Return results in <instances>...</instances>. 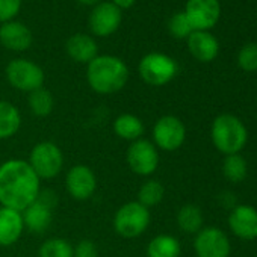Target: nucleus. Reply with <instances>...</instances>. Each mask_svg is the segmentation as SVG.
Here are the masks:
<instances>
[{
  "label": "nucleus",
  "mask_w": 257,
  "mask_h": 257,
  "mask_svg": "<svg viewBox=\"0 0 257 257\" xmlns=\"http://www.w3.org/2000/svg\"><path fill=\"white\" fill-rule=\"evenodd\" d=\"M41 192V180L29 162L13 158L0 164V206L23 212Z\"/></svg>",
  "instance_id": "nucleus-1"
},
{
  "label": "nucleus",
  "mask_w": 257,
  "mask_h": 257,
  "mask_svg": "<svg viewBox=\"0 0 257 257\" xmlns=\"http://www.w3.org/2000/svg\"><path fill=\"white\" fill-rule=\"evenodd\" d=\"M127 64L115 55H98L86 65V82L100 95L119 92L128 82Z\"/></svg>",
  "instance_id": "nucleus-2"
},
{
  "label": "nucleus",
  "mask_w": 257,
  "mask_h": 257,
  "mask_svg": "<svg viewBox=\"0 0 257 257\" xmlns=\"http://www.w3.org/2000/svg\"><path fill=\"white\" fill-rule=\"evenodd\" d=\"M210 140L213 147L224 156L237 155L246 146L248 131L236 115L221 113L210 125Z\"/></svg>",
  "instance_id": "nucleus-3"
},
{
  "label": "nucleus",
  "mask_w": 257,
  "mask_h": 257,
  "mask_svg": "<svg viewBox=\"0 0 257 257\" xmlns=\"http://www.w3.org/2000/svg\"><path fill=\"white\" fill-rule=\"evenodd\" d=\"M152 222L150 209L144 207L137 200L119 206L113 215L112 225L118 236L124 239H135L143 236Z\"/></svg>",
  "instance_id": "nucleus-4"
},
{
  "label": "nucleus",
  "mask_w": 257,
  "mask_h": 257,
  "mask_svg": "<svg viewBox=\"0 0 257 257\" xmlns=\"http://www.w3.org/2000/svg\"><path fill=\"white\" fill-rule=\"evenodd\" d=\"M179 71L177 62L162 52L144 55L138 64V73L144 83L150 86H164L170 83Z\"/></svg>",
  "instance_id": "nucleus-5"
},
{
  "label": "nucleus",
  "mask_w": 257,
  "mask_h": 257,
  "mask_svg": "<svg viewBox=\"0 0 257 257\" xmlns=\"http://www.w3.org/2000/svg\"><path fill=\"white\" fill-rule=\"evenodd\" d=\"M28 162L40 180H52L64 168V153L56 143L41 141L32 147Z\"/></svg>",
  "instance_id": "nucleus-6"
},
{
  "label": "nucleus",
  "mask_w": 257,
  "mask_h": 257,
  "mask_svg": "<svg viewBox=\"0 0 257 257\" xmlns=\"http://www.w3.org/2000/svg\"><path fill=\"white\" fill-rule=\"evenodd\" d=\"M8 83L20 92H32L44 86V70L34 61L26 58H16L10 61L5 68Z\"/></svg>",
  "instance_id": "nucleus-7"
},
{
  "label": "nucleus",
  "mask_w": 257,
  "mask_h": 257,
  "mask_svg": "<svg viewBox=\"0 0 257 257\" xmlns=\"http://www.w3.org/2000/svg\"><path fill=\"white\" fill-rule=\"evenodd\" d=\"M186 141V125L176 115H162L152 128V143L158 150L173 153L183 147Z\"/></svg>",
  "instance_id": "nucleus-8"
},
{
  "label": "nucleus",
  "mask_w": 257,
  "mask_h": 257,
  "mask_svg": "<svg viewBox=\"0 0 257 257\" xmlns=\"http://www.w3.org/2000/svg\"><path fill=\"white\" fill-rule=\"evenodd\" d=\"M125 162L134 174L140 177H150L159 168V150L150 140L141 138L128 144L125 152Z\"/></svg>",
  "instance_id": "nucleus-9"
},
{
  "label": "nucleus",
  "mask_w": 257,
  "mask_h": 257,
  "mask_svg": "<svg viewBox=\"0 0 257 257\" xmlns=\"http://www.w3.org/2000/svg\"><path fill=\"white\" fill-rule=\"evenodd\" d=\"M55 206H56V194L49 189L46 191L41 189L38 198L22 212L25 228H28L31 233L35 234L44 233L52 224Z\"/></svg>",
  "instance_id": "nucleus-10"
},
{
  "label": "nucleus",
  "mask_w": 257,
  "mask_h": 257,
  "mask_svg": "<svg viewBox=\"0 0 257 257\" xmlns=\"http://www.w3.org/2000/svg\"><path fill=\"white\" fill-rule=\"evenodd\" d=\"M97 176L94 170L85 164L73 165L65 173V191L76 201H86L97 191Z\"/></svg>",
  "instance_id": "nucleus-11"
},
{
  "label": "nucleus",
  "mask_w": 257,
  "mask_h": 257,
  "mask_svg": "<svg viewBox=\"0 0 257 257\" xmlns=\"http://www.w3.org/2000/svg\"><path fill=\"white\" fill-rule=\"evenodd\" d=\"M194 251L197 257H230L231 245L219 227H203L195 234Z\"/></svg>",
  "instance_id": "nucleus-12"
},
{
  "label": "nucleus",
  "mask_w": 257,
  "mask_h": 257,
  "mask_svg": "<svg viewBox=\"0 0 257 257\" xmlns=\"http://www.w3.org/2000/svg\"><path fill=\"white\" fill-rule=\"evenodd\" d=\"M122 23V11L110 2H101L91 10L88 26L94 37L106 38L115 34Z\"/></svg>",
  "instance_id": "nucleus-13"
},
{
  "label": "nucleus",
  "mask_w": 257,
  "mask_h": 257,
  "mask_svg": "<svg viewBox=\"0 0 257 257\" xmlns=\"http://www.w3.org/2000/svg\"><path fill=\"white\" fill-rule=\"evenodd\" d=\"M183 13L194 31H209L216 25L221 7L218 0H188Z\"/></svg>",
  "instance_id": "nucleus-14"
},
{
  "label": "nucleus",
  "mask_w": 257,
  "mask_h": 257,
  "mask_svg": "<svg viewBox=\"0 0 257 257\" xmlns=\"http://www.w3.org/2000/svg\"><path fill=\"white\" fill-rule=\"evenodd\" d=\"M230 231L243 240L257 239V209L249 204H236L228 213Z\"/></svg>",
  "instance_id": "nucleus-15"
},
{
  "label": "nucleus",
  "mask_w": 257,
  "mask_h": 257,
  "mask_svg": "<svg viewBox=\"0 0 257 257\" xmlns=\"http://www.w3.org/2000/svg\"><path fill=\"white\" fill-rule=\"evenodd\" d=\"M32 31L22 22L11 20L0 25V44L11 52H26L32 46Z\"/></svg>",
  "instance_id": "nucleus-16"
},
{
  "label": "nucleus",
  "mask_w": 257,
  "mask_h": 257,
  "mask_svg": "<svg viewBox=\"0 0 257 257\" xmlns=\"http://www.w3.org/2000/svg\"><path fill=\"white\" fill-rule=\"evenodd\" d=\"M25 231L22 212L0 206V246L8 248L17 243Z\"/></svg>",
  "instance_id": "nucleus-17"
},
{
  "label": "nucleus",
  "mask_w": 257,
  "mask_h": 257,
  "mask_svg": "<svg viewBox=\"0 0 257 257\" xmlns=\"http://www.w3.org/2000/svg\"><path fill=\"white\" fill-rule=\"evenodd\" d=\"M189 53L200 62H210L218 56V40L207 31H194L188 38Z\"/></svg>",
  "instance_id": "nucleus-18"
},
{
  "label": "nucleus",
  "mask_w": 257,
  "mask_h": 257,
  "mask_svg": "<svg viewBox=\"0 0 257 257\" xmlns=\"http://www.w3.org/2000/svg\"><path fill=\"white\" fill-rule=\"evenodd\" d=\"M67 55L79 64H89L98 56V44L88 34H74L65 43Z\"/></svg>",
  "instance_id": "nucleus-19"
},
{
  "label": "nucleus",
  "mask_w": 257,
  "mask_h": 257,
  "mask_svg": "<svg viewBox=\"0 0 257 257\" xmlns=\"http://www.w3.org/2000/svg\"><path fill=\"white\" fill-rule=\"evenodd\" d=\"M112 131L119 140L127 141V143H134V141H138L143 138V135L146 132V125H144V121L138 115L124 112V113H119L113 119Z\"/></svg>",
  "instance_id": "nucleus-20"
},
{
  "label": "nucleus",
  "mask_w": 257,
  "mask_h": 257,
  "mask_svg": "<svg viewBox=\"0 0 257 257\" xmlns=\"http://www.w3.org/2000/svg\"><path fill=\"white\" fill-rule=\"evenodd\" d=\"M22 127V113L19 107L7 100H0V141L16 137Z\"/></svg>",
  "instance_id": "nucleus-21"
},
{
  "label": "nucleus",
  "mask_w": 257,
  "mask_h": 257,
  "mask_svg": "<svg viewBox=\"0 0 257 257\" xmlns=\"http://www.w3.org/2000/svg\"><path fill=\"white\" fill-rule=\"evenodd\" d=\"M146 252L147 257H180L182 243L176 236L161 233L150 239Z\"/></svg>",
  "instance_id": "nucleus-22"
},
{
  "label": "nucleus",
  "mask_w": 257,
  "mask_h": 257,
  "mask_svg": "<svg viewBox=\"0 0 257 257\" xmlns=\"http://www.w3.org/2000/svg\"><path fill=\"white\" fill-rule=\"evenodd\" d=\"M176 222L177 227L188 234H197L204 224V215L203 210L197 204H185L179 209L176 215Z\"/></svg>",
  "instance_id": "nucleus-23"
},
{
  "label": "nucleus",
  "mask_w": 257,
  "mask_h": 257,
  "mask_svg": "<svg viewBox=\"0 0 257 257\" xmlns=\"http://www.w3.org/2000/svg\"><path fill=\"white\" fill-rule=\"evenodd\" d=\"M28 106L32 115L38 118H46L52 113L55 106V98L49 89L44 86L28 94Z\"/></svg>",
  "instance_id": "nucleus-24"
},
{
  "label": "nucleus",
  "mask_w": 257,
  "mask_h": 257,
  "mask_svg": "<svg viewBox=\"0 0 257 257\" xmlns=\"http://www.w3.org/2000/svg\"><path fill=\"white\" fill-rule=\"evenodd\" d=\"M165 197V188L159 180L147 179L138 189V203H141L144 207L152 209L162 203Z\"/></svg>",
  "instance_id": "nucleus-25"
},
{
  "label": "nucleus",
  "mask_w": 257,
  "mask_h": 257,
  "mask_svg": "<svg viewBox=\"0 0 257 257\" xmlns=\"http://www.w3.org/2000/svg\"><path fill=\"white\" fill-rule=\"evenodd\" d=\"M246 174H248V165L243 156H240V153L225 156L222 162V176L230 183L243 182L246 179Z\"/></svg>",
  "instance_id": "nucleus-26"
},
{
  "label": "nucleus",
  "mask_w": 257,
  "mask_h": 257,
  "mask_svg": "<svg viewBox=\"0 0 257 257\" xmlns=\"http://www.w3.org/2000/svg\"><path fill=\"white\" fill-rule=\"evenodd\" d=\"M38 257H74V246L64 237H49L40 245Z\"/></svg>",
  "instance_id": "nucleus-27"
},
{
  "label": "nucleus",
  "mask_w": 257,
  "mask_h": 257,
  "mask_svg": "<svg viewBox=\"0 0 257 257\" xmlns=\"http://www.w3.org/2000/svg\"><path fill=\"white\" fill-rule=\"evenodd\" d=\"M168 31H170V34L174 38H179V40L188 38L194 32V29H192L188 17L185 16V13H177V14H174L170 19V22H168Z\"/></svg>",
  "instance_id": "nucleus-28"
},
{
  "label": "nucleus",
  "mask_w": 257,
  "mask_h": 257,
  "mask_svg": "<svg viewBox=\"0 0 257 257\" xmlns=\"http://www.w3.org/2000/svg\"><path fill=\"white\" fill-rule=\"evenodd\" d=\"M237 64L243 71H248V73L257 71V44L255 43L245 44L240 49L237 55Z\"/></svg>",
  "instance_id": "nucleus-29"
},
{
  "label": "nucleus",
  "mask_w": 257,
  "mask_h": 257,
  "mask_svg": "<svg viewBox=\"0 0 257 257\" xmlns=\"http://www.w3.org/2000/svg\"><path fill=\"white\" fill-rule=\"evenodd\" d=\"M23 0H0V25L16 20L22 10Z\"/></svg>",
  "instance_id": "nucleus-30"
},
{
  "label": "nucleus",
  "mask_w": 257,
  "mask_h": 257,
  "mask_svg": "<svg viewBox=\"0 0 257 257\" xmlns=\"http://www.w3.org/2000/svg\"><path fill=\"white\" fill-rule=\"evenodd\" d=\"M74 257H98V249L94 240L82 239L74 246Z\"/></svg>",
  "instance_id": "nucleus-31"
},
{
  "label": "nucleus",
  "mask_w": 257,
  "mask_h": 257,
  "mask_svg": "<svg viewBox=\"0 0 257 257\" xmlns=\"http://www.w3.org/2000/svg\"><path fill=\"white\" fill-rule=\"evenodd\" d=\"M137 0H110V4H113L118 10L124 11V10H128L135 5Z\"/></svg>",
  "instance_id": "nucleus-32"
},
{
  "label": "nucleus",
  "mask_w": 257,
  "mask_h": 257,
  "mask_svg": "<svg viewBox=\"0 0 257 257\" xmlns=\"http://www.w3.org/2000/svg\"><path fill=\"white\" fill-rule=\"evenodd\" d=\"M77 2L80 4V5H85V7H95V5H98V4H101L103 0H77Z\"/></svg>",
  "instance_id": "nucleus-33"
}]
</instances>
